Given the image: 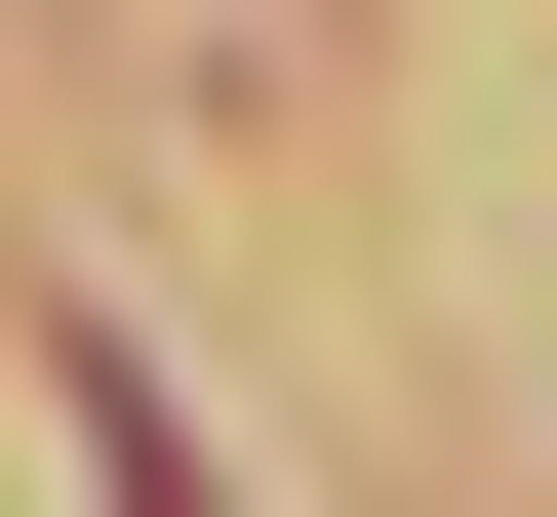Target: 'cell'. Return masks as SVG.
<instances>
[{
	"mask_svg": "<svg viewBox=\"0 0 557 517\" xmlns=\"http://www.w3.org/2000/svg\"><path fill=\"white\" fill-rule=\"evenodd\" d=\"M81 478H120V517H239V478H199V398H160V358H81Z\"/></svg>",
	"mask_w": 557,
	"mask_h": 517,
	"instance_id": "1",
	"label": "cell"
}]
</instances>
